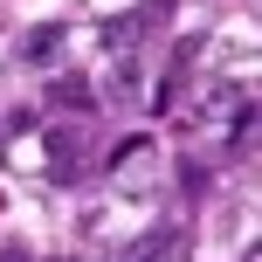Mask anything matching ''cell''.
<instances>
[{"mask_svg":"<svg viewBox=\"0 0 262 262\" xmlns=\"http://www.w3.org/2000/svg\"><path fill=\"white\" fill-rule=\"evenodd\" d=\"M138 35H145V14H118V21L104 28V49H124V55H131V49H138Z\"/></svg>","mask_w":262,"mask_h":262,"instance_id":"5","label":"cell"},{"mask_svg":"<svg viewBox=\"0 0 262 262\" xmlns=\"http://www.w3.org/2000/svg\"><path fill=\"white\" fill-rule=\"evenodd\" d=\"M180 180H186V193H207V166H193V159L180 166Z\"/></svg>","mask_w":262,"mask_h":262,"instance_id":"6","label":"cell"},{"mask_svg":"<svg viewBox=\"0 0 262 262\" xmlns=\"http://www.w3.org/2000/svg\"><path fill=\"white\" fill-rule=\"evenodd\" d=\"M83 152H90V131H83V124H55V131H49V159H55V180H69V172L83 166Z\"/></svg>","mask_w":262,"mask_h":262,"instance_id":"1","label":"cell"},{"mask_svg":"<svg viewBox=\"0 0 262 262\" xmlns=\"http://www.w3.org/2000/svg\"><path fill=\"white\" fill-rule=\"evenodd\" d=\"M0 159H7V138H0Z\"/></svg>","mask_w":262,"mask_h":262,"instance_id":"8","label":"cell"},{"mask_svg":"<svg viewBox=\"0 0 262 262\" xmlns=\"http://www.w3.org/2000/svg\"><path fill=\"white\" fill-rule=\"evenodd\" d=\"M49 97H55L62 111H97V90H90L83 76H55V83H49Z\"/></svg>","mask_w":262,"mask_h":262,"instance_id":"3","label":"cell"},{"mask_svg":"<svg viewBox=\"0 0 262 262\" xmlns=\"http://www.w3.org/2000/svg\"><path fill=\"white\" fill-rule=\"evenodd\" d=\"M0 262H35V255H28L21 242H0Z\"/></svg>","mask_w":262,"mask_h":262,"instance_id":"7","label":"cell"},{"mask_svg":"<svg viewBox=\"0 0 262 262\" xmlns=\"http://www.w3.org/2000/svg\"><path fill=\"white\" fill-rule=\"evenodd\" d=\"M172 242H180L172 228H152V235H138V242H131L118 262H166V255H172Z\"/></svg>","mask_w":262,"mask_h":262,"instance_id":"2","label":"cell"},{"mask_svg":"<svg viewBox=\"0 0 262 262\" xmlns=\"http://www.w3.org/2000/svg\"><path fill=\"white\" fill-rule=\"evenodd\" d=\"M55 49H62V21H49V28H35V35L21 41V62H49Z\"/></svg>","mask_w":262,"mask_h":262,"instance_id":"4","label":"cell"}]
</instances>
